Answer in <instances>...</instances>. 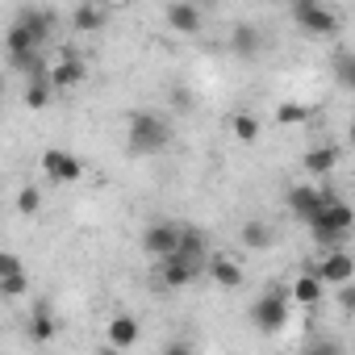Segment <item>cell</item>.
<instances>
[{
  "label": "cell",
  "instance_id": "1",
  "mask_svg": "<svg viewBox=\"0 0 355 355\" xmlns=\"http://www.w3.org/2000/svg\"><path fill=\"white\" fill-rule=\"evenodd\" d=\"M305 226H309L313 243H318L322 251H330V247H343V243H347V234H351V226H355V214H351L347 201H338V197L330 193V197L313 209V218H309Z\"/></svg>",
  "mask_w": 355,
  "mask_h": 355
},
{
  "label": "cell",
  "instance_id": "2",
  "mask_svg": "<svg viewBox=\"0 0 355 355\" xmlns=\"http://www.w3.org/2000/svg\"><path fill=\"white\" fill-rule=\"evenodd\" d=\"M171 142V125L155 113H130V125H125V150L134 159H146V155H159L167 150Z\"/></svg>",
  "mask_w": 355,
  "mask_h": 355
},
{
  "label": "cell",
  "instance_id": "3",
  "mask_svg": "<svg viewBox=\"0 0 355 355\" xmlns=\"http://www.w3.org/2000/svg\"><path fill=\"white\" fill-rule=\"evenodd\" d=\"M288 13H293L297 30L309 34V38H330V34L338 30L334 9H326L322 0H288Z\"/></svg>",
  "mask_w": 355,
  "mask_h": 355
},
{
  "label": "cell",
  "instance_id": "4",
  "mask_svg": "<svg viewBox=\"0 0 355 355\" xmlns=\"http://www.w3.org/2000/svg\"><path fill=\"white\" fill-rule=\"evenodd\" d=\"M251 322H255L263 334L284 330V322H288V288H284V284H272V288L251 305Z\"/></svg>",
  "mask_w": 355,
  "mask_h": 355
},
{
  "label": "cell",
  "instance_id": "5",
  "mask_svg": "<svg viewBox=\"0 0 355 355\" xmlns=\"http://www.w3.org/2000/svg\"><path fill=\"white\" fill-rule=\"evenodd\" d=\"M326 288H334V284H347L351 276H355V259H351V251L347 247H330V251H322V259L309 268Z\"/></svg>",
  "mask_w": 355,
  "mask_h": 355
},
{
  "label": "cell",
  "instance_id": "6",
  "mask_svg": "<svg viewBox=\"0 0 355 355\" xmlns=\"http://www.w3.org/2000/svg\"><path fill=\"white\" fill-rule=\"evenodd\" d=\"M163 21H167V30L171 34H180V38H193V34H201V5H193V0H171L167 5V13H163Z\"/></svg>",
  "mask_w": 355,
  "mask_h": 355
},
{
  "label": "cell",
  "instance_id": "7",
  "mask_svg": "<svg viewBox=\"0 0 355 355\" xmlns=\"http://www.w3.org/2000/svg\"><path fill=\"white\" fill-rule=\"evenodd\" d=\"M46 80H51L55 92H67V88H76V84L88 80V63H84L76 51H63V59H59L55 67H46Z\"/></svg>",
  "mask_w": 355,
  "mask_h": 355
},
{
  "label": "cell",
  "instance_id": "8",
  "mask_svg": "<svg viewBox=\"0 0 355 355\" xmlns=\"http://www.w3.org/2000/svg\"><path fill=\"white\" fill-rule=\"evenodd\" d=\"M42 171L51 175L55 184H76L80 175H84V163H80L71 150H46V155H42Z\"/></svg>",
  "mask_w": 355,
  "mask_h": 355
},
{
  "label": "cell",
  "instance_id": "9",
  "mask_svg": "<svg viewBox=\"0 0 355 355\" xmlns=\"http://www.w3.org/2000/svg\"><path fill=\"white\" fill-rule=\"evenodd\" d=\"M175 239H180V226H171V222H155L142 230V251L150 259H167L175 251Z\"/></svg>",
  "mask_w": 355,
  "mask_h": 355
},
{
  "label": "cell",
  "instance_id": "10",
  "mask_svg": "<svg viewBox=\"0 0 355 355\" xmlns=\"http://www.w3.org/2000/svg\"><path fill=\"white\" fill-rule=\"evenodd\" d=\"M167 259H184V263H197V268H201V263L209 259V243H205V234L193 230V226L180 230V239H175V251H171Z\"/></svg>",
  "mask_w": 355,
  "mask_h": 355
},
{
  "label": "cell",
  "instance_id": "11",
  "mask_svg": "<svg viewBox=\"0 0 355 355\" xmlns=\"http://www.w3.org/2000/svg\"><path fill=\"white\" fill-rule=\"evenodd\" d=\"M55 13L51 9H38V5H26L21 13H17V26H26L30 34H34V42L42 46V42H51V34H55Z\"/></svg>",
  "mask_w": 355,
  "mask_h": 355
},
{
  "label": "cell",
  "instance_id": "12",
  "mask_svg": "<svg viewBox=\"0 0 355 355\" xmlns=\"http://www.w3.org/2000/svg\"><path fill=\"white\" fill-rule=\"evenodd\" d=\"M326 197H330L326 189H313V184H293V189H288V209H293L301 222H309V218H313V209H318Z\"/></svg>",
  "mask_w": 355,
  "mask_h": 355
},
{
  "label": "cell",
  "instance_id": "13",
  "mask_svg": "<svg viewBox=\"0 0 355 355\" xmlns=\"http://www.w3.org/2000/svg\"><path fill=\"white\" fill-rule=\"evenodd\" d=\"M322 293H326V284H322L313 272H301V276L288 284V301H297V305H305V309H318V305H322Z\"/></svg>",
  "mask_w": 355,
  "mask_h": 355
},
{
  "label": "cell",
  "instance_id": "14",
  "mask_svg": "<svg viewBox=\"0 0 355 355\" xmlns=\"http://www.w3.org/2000/svg\"><path fill=\"white\" fill-rule=\"evenodd\" d=\"M197 263H184V259H159V280L163 288H189L197 280Z\"/></svg>",
  "mask_w": 355,
  "mask_h": 355
},
{
  "label": "cell",
  "instance_id": "15",
  "mask_svg": "<svg viewBox=\"0 0 355 355\" xmlns=\"http://www.w3.org/2000/svg\"><path fill=\"white\" fill-rule=\"evenodd\" d=\"M230 51H234L239 59H255V55L263 51V34H259L251 21H239L234 34H230Z\"/></svg>",
  "mask_w": 355,
  "mask_h": 355
},
{
  "label": "cell",
  "instance_id": "16",
  "mask_svg": "<svg viewBox=\"0 0 355 355\" xmlns=\"http://www.w3.org/2000/svg\"><path fill=\"white\" fill-rule=\"evenodd\" d=\"M209 276H214V284L226 288V293L243 288V268H239L234 259H226V255H214V259H209Z\"/></svg>",
  "mask_w": 355,
  "mask_h": 355
},
{
  "label": "cell",
  "instance_id": "17",
  "mask_svg": "<svg viewBox=\"0 0 355 355\" xmlns=\"http://www.w3.org/2000/svg\"><path fill=\"white\" fill-rule=\"evenodd\" d=\"M55 330H59V322H55L51 301H38V305H34V313H30V338H34V343H51V338H55Z\"/></svg>",
  "mask_w": 355,
  "mask_h": 355
},
{
  "label": "cell",
  "instance_id": "18",
  "mask_svg": "<svg viewBox=\"0 0 355 355\" xmlns=\"http://www.w3.org/2000/svg\"><path fill=\"white\" fill-rule=\"evenodd\" d=\"M138 343V322L130 318V313H117L113 322H109V347L113 351H130Z\"/></svg>",
  "mask_w": 355,
  "mask_h": 355
},
{
  "label": "cell",
  "instance_id": "19",
  "mask_svg": "<svg viewBox=\"0 0 355 355\" xmlns=\"http://www.w3.org/2000/svg\"><path fill=\"white\" fill-rule=\"evenodd\" d=\"M338 167V146H313L305 150V171L309 175H330Z\"/></svg>",
  "mask_w": 355,
  "mask_h": 355
},
{
  "label": "cell",
  "instance_id": "20",
  "mask_svg": "<svg viewBox=\"0 0 355 355\" xmlns=\"http://www.w3.org/2000/svg\"><path fill=\"white\" fill-rule=\"evenodd\" d=\"M71 26H76L80 34H96V30H105V13H101V5L84 0V5L71 13Z\"/></svg>",
  "mask_w": 355,
  "mask_h": 355
},
{
  "label": "cell",
  "instance_id": "21",
  "mask_svg": "<svg viewBox=\"0 0 355 355\" xmlns=\"http://www.w3.org/2000/svg\"><path fill=\"white\" fill-rule=\"evenodd\" d=\"M55 101V88H51V80H46V71H38V76H30V84H26V105L30 109H46Z\"/></svg>",
  "mask_w": 355,
  "mask_h": 355
},
{
  "label": "cell",
  "instance_id": "22",
  "mask_svg": "<svg viewBox=\"0 0 355 355\" xmlns=\"http://www.w3.org/2000/svg\"><path fill=\"white\" fill-rule=\"evenodd\" d=\"M239 239H243V247H247V251H268V247L276 243V234H272V226H268V222H247Z\"/></svg>",
  "mask_w": 355,
  "mask_h": 355
},
{
  "label": "cell",
  "instance_id": "23",
  "mask_svg": "<svg viewBox=\"0 0 355 355\" xmlns=\"http://www.w3.org/2000/svg\"><path fill=\"white\" fill-rule=\"evenodd\" d=\"M5 51H9V59H13V55H34V51H38V42H34V34H30L26 26H17V21H13V26H9V34H5Z\"/></svg>",
  "mask_w": 355,
  "mask_h": 355
},
{
  "label": "cell",
  "instance_id": "24",
  "mask_svg": "<svg viewBox=\"0 0 355 355\" xmlns=\"http://www.w3.org/2000/svg\"><path fill=\"white\" fill-rule=\"evenodd\" d=\"M230 130H234L239 142H259V121H255L251 113H234V117H230Z\"/></svg>",
  "mask_w": 355,
  "mask_h": 355
},
{
  "label": "cell",
  "instance_id": "25",
  "mask_svg": "<svg viewBox=\"0 0 355 355\" xmlns=\"http://www.w3.org/2000/svg\"><path fill=\"white\" fill-rule=\"evenodd\" d=\"M26 288H30V276H26V268H21V272H9V276H0V297H5V301H13V297H26Z\"/></svg>",
  "mask_w": 355,
  "mask_h": 355
},
{
  "label": "cell",
  "instance_id": "26",
  "mask_svg": "<svg viewBox=\"0 0 355 355\" xmlns=\"http://www.w3.org/2000/svg\"><path fill=\"white\" fill-rule=\"evenodd\" d=\"M305 117H309V109L297 105V101H284V105L276 109V121H280V125H301Z\"/></svg>",
  "mask_w": 355,
  "mask_h": 355
},
{
  "label": "cell",
  "instance_id": "27",
  "mask_svg": "<svg viewBox=\"0 0 355 355\" xmlns=\"http://www.w3.org/2000/svg\"><path fill=\"white\" fill-rule=\"evenodd\" d=\"M334 76H338V84H343V88H351V84H355V63H351V55H347V51H338V55H334Z\"/></svg>",
  "mask_w": 355,
  "mask_h": 355
},
{
  "label": "cell",
  "instance_id": "28",
  "mask_svg": "<svg viewBox=\"0 0 355 355\" xmlns=\"http://www.w3.org/2000/svg\"><path fill=\"white\" fill-rule=\"evenodd\" d=\"M17 209H21L26 218L38 214V209H42V193H38V189H21V193H17Z\"/></svg>",
  "mask_w": 355,
  "mask_h": 355
},
{
  "label": "cell",
  "instance_id": "29",
  "mask_svg": "<svg viewBox=\"0 0 355 355\" xmlns=\"http://www.w3.org/2000/svg\"><path fill=\"white\" fill-rule=\"evenodd\" d=\"M338 288V305H343V313H355V288H351V280L347 284H334Z\"/></svg>",
  "mask_w": 355,
  "mask_h": 355
},
{
  "label": "cell",
  "instance_id": "30",
  "mask_svg": "<svg viewBox=\"0 0 355 355\" xmlns=\"http://www.w3.org/2000/svg\"><path fill=\"white\" fill-rule=\"evenodd\" d=\"M9 272H21V259L13 251H0V276H9Z\"/></svg>",
  "mask_w": 355,
  "mask_h": 355
},
{
  "label": "cell",
  "instance_id": "31",
  "mask_svg": "<svg viewBox=\"0 0 355 355\" xmlns=\"http://www.w3.org/2000/svg\"><path fill=\"white\" fill-rule=\"evenodd\" d=\"M171 105H175V109H193V92H184L180 84H175V88H171Z\"/></svg>",
  "mask_w": 355,
  "mask_h": 355
},
{
  "label": "cell",
  "instance_id": "32",
  "mask_svg": "<svg viewBox=\"0 0 355 355\" xmlns=\"http://www.w3.org/2000/svg\"><path fill=\"white\" fill-rule=\"evenodd\" d=\"M92 5H121V0H92Z\"/></svg>",
  "mask_w": 355,
  "mask_h": 355
}]
</instances>
